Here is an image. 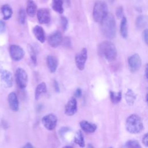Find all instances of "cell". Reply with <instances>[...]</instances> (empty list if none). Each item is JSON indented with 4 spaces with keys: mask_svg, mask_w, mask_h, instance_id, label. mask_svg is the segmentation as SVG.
Wrapping results in <instances>:
<instances>
[{
    "mask_svg": "<svg viewBox=\"0 0 148 148\" xmlns=\"http://www.w3.org/2000/svg\"><path fill=\"white\" fill-rule=\"evenodd\" d=\"M100 23L103 36L109 39H113L116 35V21L113 15L108 13Z\"/></svg>",
    "mask_w": 148,
    "mask_h": 148,
    "instance_id": "cell-1",
    "label": "cell"
},
{
    "mask_svg": "<svg viewBox=\"0 0 148 148\" xmlns=\"http://www.w3.org/2000/svg\"><path fill=\"white\" fill-rule=\"evenodd\" d=\"M99 55L108 61L114 60L117 57V50L114 45L109 40H105L99 44L98 48Z\"/></svg>",
    "mask_w": 148,
    "mask_h": 148,
    "instance_id": "cell-2",
    "label": "cell"
},
{
    "mask_svg": "<svg viewBox=\"0 0 148 148\" xmlns=\"http://www.w3.org/2000/svg\"><path fill=\"white\" fill-rule=\"evenodd\" d=\"M125 128L127 131L131 134L140 132L143 128V123L140 117L136 114H132L128 116L126 120Z\"/></svg>",
    "mask_w": 148,
    "mask_h": 148,
    "instance_id": "cell-3",
    "label": "cell"
},
{
    "mask_svg": "<svg viewBox=\"0 0 148 148\" xmlns=\"http://www.w3.org/2000/svg\"><path fill=\"white\" fill-rule=\"evenodd\" d=\"M108 14V8L103 1H97L95 3L92 10V17L97 23H101Z\"/></svg>",
    "mask_w": 148,
    "mask_h": 148,
    "instance_id": "cell-4",
    "label": "cell"
},
{
    "mask_svg": "<svg viewBox=\"0 0 148 148\" xmlns=\"http://www.w3.org/2000/svg\"><path fill=\"white\" fill-rule=\"evenodd\" d=\"M16 81L17 86L21 89L25 88L28 83V75L26 71L21 68H18L15 73Z\"/></svg>",
    "mask_w": 148,
    "mask_h": 148,
    "instance_id": "cell-5",
    "label": "cell"
},
{
    "mask_svg": "<svg viewBox=\"0 0 148 148\" xmlns=\"http://www.w3.org/2000/svg\"><path fill=\"white\" fill-rule=\"evenodd\" d=\"M128 65L130 70L132 72L138 71L142 65V60L139 55L135 53L130 56L128 58Z\"/></svg>",
    "mask_w": 148,
    "mask_h": 148,
    "instance_id": "cell-6",
    "label": "cell"
},
{
    "mask_svg": "<svg viewBox=\"0 0 148 148\" xmlns=\"http://www.w3.org/2000/svg\"><path fill=\"white\" fill-rule=\"evenodd\" d=\"M9 54L12 60L18 61L23 59L25 52L22 47L17 45H12L9 47Z\"/></svg>",
    "mask_w": 148,
    "mask_h": 148,
    "instance_id": "cell-7",
    "label": "cell"
},
{
    "mask_svg": "<svg viewBox=\"0 0 148 148\" xmlns=\"http://www.w3.org/2000/svg\"><path fill=\"white\" fill-rule=\"evenodd\" d=\"M75 63L77 68L80 71L84 69L85 64L87 59V50L86 48H83L80 53L75 56Z\"/></svg>",
    "mask_w": 148,
    "mask_h": 148,
    "instance_id": "cell-8",
    "label": "cell"
},
{
    "mask_svg": "<svg viewBox=\"0 0 148 148\" xmlns=\"http://www.w3.org/2000/svg\"><path fill=\"white\" fill-rule=\"evenodd\" d=\"M57 117L55 114L52 113L47 114L42 119V124L48 130H54L57 125Z\"/></svg>",
    "mask_w": 148,
    "mask_h": 148,
    "instance_id": "cell-9",
    "label": "cell"
},
{
    "mask_svg": "<svg viewBox=\"0 0 148 148\" xmlns=\"http://www.w3.org/2000/svg\"><path fill=\"white\" fill-rule=\"evenodd\" d=\"M37 18L40 24H45L50 22L51 15L47 8H40L36 12Z\"/></svg>",
    "mask_w": 148,
    "mask_h": 148,
    "instance_id": "cell-10",
    "label": "cell"
},
{
    "mask_svg": "<svg viewBox=\"0 0 148 148\" xmlns=\"http://www.w3.org/2000/svg\"><path fill=\"white\" fill-rule=\"evenodd\" d=\"M1 83L5 88H10L13 85V76L12 73L7 70H3L1 73Z\"/></svg>",
    "mask_w": 148,
    "mask_h": 148,
    "instance_id": "cell-11",
    "label": "cell"
},
{
    "mask_svg": "<svg viewBox=\"0 0 148 148\" xmlns=\"http://www.w3.org/2000/svg\"><path fill=\"white\" fill-rule=\"evenodd\" d=\"M63 38L61 33L56 31L51 34L48 38V43L50 46L56 48L59 46L62 42Z\"/></svg>",
    "mask_w": 148,
    "mask_h": 148,
    "instance_id": "cell-12",
    "label": "cell"
},
{
    "mask_svg": "<svg viewBox=\"0 0 148 148\" xmlns=\"http://www.w3.org/2000/svg\"><path fill=\"white\" fill-rule=\"evenodd\" d=\"M77 109V101L75 98L71 97L65 105V113L68 116H73L76 113Z\"/></svg>",
    "mask_w": 148,
    "mask_h": 148,
    "instance_id": "cell-13",
    "label": "cell"
},
{
    "mask_svg": "<svg viewBox=\"0 0 148 148\" xmlns=\"http://www.w3.org/2000/svg\"><path fill=\"white\" fill-rule=\"evenodd\" d=\"M8 101L10 109L14 112H17L19 109V102L16 94L11 92L8 97Z\"/></svg>",
    "mask_w": 148,
    "mask_h": 148,
    "instance_id": "cell-14",
    "label": "cell"
},
{
    "mask_svg": "<svg viewBox=\"0 0 148 148\" xmlns=\"http://www.w3.org/2000/svg\"><path fill=\"white\" fill-rule=\"evenodd\" d=\"M47 65L50 72H55L58 65V60L57 58L54 56H48L47 57Z\"/></svg>",
    "mask_w": 148,
    "mask_h": 148,
    "instance_id": "cell-15",
    "label": "cell"
},
{
    "mask_svg": "<svg viewBox=\"0 0 148 148\" xmlns=\"http://www.w3.org/2000/svg\"><path fill=\"white\" fill-rule=\"evenodd\" d=\"M33 34L35 35V38L40 42L44 43L46 40L45 33L43 28L40 25H35L33 29Z\"/></svg>",
    "mask_w": 148,
    "mask_h": 148,
    "instance_id": "cell-16",
    "label": "cell"
},
{
    "mask_svg": "<svg viewBox=\"0 0 148 148\" xmlns=\"http://www.w3.org/2000/svg\"><path fill=\"white\" fill-rule=\"evenodd\" d=\"M37 12V5L33 0H27L26 13L30 17H34Z\"/></svg>",
    "mask_w": 148,
    "mask_h": 148,
    "instance_id": "cell-17",
    "label": "cell"
},
{
    "mask_svg": "<svg viewBox=\"0 0 148 148\" xmlns=\"http://www.w3.org/2000/svg\"><path fill=\"white\" fill-rule=\"evenodd\" d=\"M80 126L84 132L87 133H92L97 129V125L95 124L91 123L86 120H83L80 122Z\"/></svg>",
    "mask_w": 148,
    "mask_h": 148,
    "instance_id": "cell-18",
    "label": "cell"
},
{
    "mask_svg": "<svg viewBox=\"0 0 148 148\" xmlns=\"http://www.w3.org/2000/svg\"><path fill=\"white\" fill-rule=\"evenodd\" d=\"M120 31L122 37L124 39H126L128 36V24L127 20L125 16H123L121 18Z\"/></svg>",
    "mask_w": 148,
    "mask_h": 148,
    "instance_id": "cell-19",
    "label": "cell"
},
{
    "mask_svg": "<svg viewBox=\"0 0 148 148\" xmlns=\"http://www.w3.org/2000/svg\"><path fill=\"white\" fill-rule=\"evenodd\" d=\"M1 12L3 14V18L5 20H9L12 16L13 10L12 8L8 4H5L1 7Z\"/></svg>",
    "mask_w": 148,
    "mask_h": 148,
    "instance_id": "cell-20",
    "label": "cell"
},
{
    "mask_svg": "<svg viewBox=\"0 0 148 148\" xmlns=\"http://www.w3.org/2000/svg\"><path fill=\"white\" fill-rule=\"evenodd\" d=\"M147 18L146 16L144 15H139L137 17L136 19L135 25L138 29H143L147 24Z\"/></svg>",
    "mask_w": 148,
    "mask_h": 148,
    "instance_id": "cell-21",
    "label": "cell"
},
{
    "mask_svg": "<svg viewBox=\"0 0 148 148\" xmlns=\"http://www.w3.org/2000/svg\"><path fill=\"white\" fill-rule=\"evenodd\" d=\"M46 91H47V87L45 83L42 82L40 84H39L36 86L35 91V99H38L40 95L43 93H45Z\"/></svg>",
    "mask_w": 148,
    "mask_h": 148,
    "instance_id": "cell-22",
    "label": "cell"
},
{
    "mask_svg": "<svg viewBox=\"0 0 148 148\" xmlns=\"http://www.w3.org/2000/svg\"><path fill=\"white\" fill-rule=\"evenodd\" d=\"M52 8L55 12L60 14L64 12L62 0H53Z\"/></svg>",
    "mask_w": 148,
    "mask_h": 148,
    "instance_id": "cell-23",
    "label": "cell"
},
{
    "mask_svg": "<svg viewBox=\"0 0 148 148\" xmlns=\"http://www.w3.org/2000/svg\"><path fill=\"white\" fill-rule=\"evenodd\" d=\"M125 98L129 105H132L136 99V94L131 89H128L125 94Z\"/></svg>",
    "mask_w": 148,
    "mask_h": 148,
    "instance_id": "cell-24",
    "label": "cell"
},
{
    "mask_svg": "<svg viewBox=\"0 0 148 148\" xmlns=\"http://www.w3.org/2000/svg\"><path fill=\"white\" fill-rule=\"evenodd\" d=\"M74 142L81 147H84L85 146L84 137L81 131H78L76 133L74 137Z\"/></svg>",
    "mask_w": 148,
    "mask_h": 148,
    "instance_id": "cell-25",
    "label": "cell"
},
{
    "mask_svg": "<svg viewBox=\"0 0 148 148\" xmlns=\"http://www.w3.org/2000/svg\"><path fill=\"white\" fill-rule=\"evenodd\" d=\"M109 94H110V100L112 103H117L121 101V91L116 92L114 91H110Z\"/></svg>",
    "mask_w": 148,
    "mask_h": 148,
    "instance_id": "cell-26",
    "label": "cell"
},
{
    "mask_svg": "<svg viewBox=\"0 0 148 148\" xmlns=\"http://www.w3.org/2000/svg\"><path fill=\"white\" fill-rule=\"evenodd\" d=\"M125 148H141V146L137 140H130L125 143Z\"/></svg>",
    "mask_w": 148,
    "mask_h": 148,
    "instance_id": "cell-27",
    "label": "cell"
},
{
    "mask_svg": "<svg viewBox=\"0 0 148 148\" xmlns=\"http://www.w3.org/2000/svg\"><path fill=\"white\" fill-rule=\"evenodd\" d=\"M26 19V14L25 12L24 9L21 8L18 11V20L20 24H24L25 22Z\"/></svg>",
    "mask_w": 148,
    "mask_h": 148,
    "instance_id": "cell-28",
    "label": "cell"
},
{
    "mask_svg": "<svg viewBox=\"0 0 148 148\" xmlns=\"http://www.w3.org/2000/svg\"><path fill=\"white\" fill-rule=\"evenodd\" d=\"M28 50H29L31 61H32V63L35 65L37 63V58H36V54L35 51L34 50V48L31 45H29Z\"/></svg>",
    "mask_w": 148,
    "mask_h": 148,
    "instance_id": "cell-29",
    "label": "cell"
},
{
    "mask_svg": "<svg viewBox=\"0 0 148 148\" xmlns=\"http://www.w3.org/2000/svg\"><path fill=\"white\" fill-rule=\"evenodd\" d=\"M61 22L62 25V28L64 31H66L68 28V20L67 18L65 16H61Z\"/></svg>",
    "mask_w": 148,
    "mask_h": 148,
    "instance_id": "cell-30",
    "label": "cell"
},
{
    "mask_svg": "<svg viewBox=\"0 0 148 148\" xmlns=\"http://www.w3.org/2000/svg\"><path fill=\"white\" fill-rule=\"evenodd\" d=\"M116 15L117 16V18H122L124 16H123V8L122 6H119L116 11Z\"/></svg>",
    "mask_w": 148,
    "mask_h": 148,
    "instance_id": "cell-31",
    "label": "cell"
},
{
    "mask_svg": "<svg viewBox=\"0 0 148 148\" xmlns=\"http://www.w3.org/2000/svg\"><path fill=\"white\" fill-rule=\"evenodd\" d=\"M143 39L146 45H147L148 43V31L147 29H145L143 32Z\"/></svg>",
    "mask_w": 148,
    "mask_h": 148,
    "instance_id": "cell-32",
    "label": "cell"
},
{
    "mask_svg": "<svg viewBox=\"0 0 148 148\" xmlns=\"http://www.w3.org/2000/svg\"><path fill=\"white\" fill-rule=\"evenodd\" d=\"M142 143L146 146L147 147L148 146V136L147 134H145L142 138Z\"/></svg>",
    "mask_w": 148,
    "mask_h": 148,
    "instance_id": "cell-33",
    "label": "cell"
},
{
    "mask_svg": "<svg viewBox=\"0 0 148 148\" xmlns=\"http://www.w3.org/2000/svg\"><path fill=\"white\" fill-rule=\"evenodd\" d=\"M5 23L3 21L0 20V33H2L5 31Z\"/></svg>",
    "mask_w": 148,
    "mask_h": 148,
    "instance_id": "cell-34",
    "label": "cell"
},
{
    "mask_svg": "<svg viewBox=\"0 0 148 148\" xmlns=\"http://www.w3.org/2000/svg\"><path fill=\"white\" fill-rule=\"evenodd\" d=\"M54 90H55L56 92H59L60 91V89L58 83L57 82V81L56 80H54Z\"/></svg>",
    "mask_w": 148,
    "mask_h": 148,
    "instance_id": "cell-35",
    "label": "cell"
},
{
    "mask_svg": "<svg viewBox=\"0 0 148 148\" xmlns=\"http://www.w3.org/2000/svg\"><path fill=\"white\" fill-rule=\"evenodd\" d=\"M82 90L80 88H78L76 89V91H75V95L76 97H77V98H79L82 96Z\"/></svg>",
    "mask_w": 148,
    "mask_h": 148,
    "instance_id": "cell-36",
    "label": "cell"
},
{
    "mask_svg": "<svg viewBox=\"0 0 148 148\" xmlns=\"http://www.w3.org/2000/svg\"><path fill=\"white\" fill-rule=\"evenodd\" d=\"M64 46H69V45H71V42H70V40L69 38H65L64 39Z\"/></svg>",
    "mask_w": 148,
    "mask_h": 148,
    "instance_id": "cell-37",
    "label": "cell"
},
{
    "mask_svg": "<svg viewBox=\"0 0 148 148\" xmlns=\"http://www.w3.org/2000/svg\"><path fill=\"white\" fill-rule=\"evenodd\" d=\"M23 148H35L34 146L30 143H27L23 147Z\"/></svg>",
    "mask_w": 148,
    "mask_h": 148,
    "instance_id": "cell-38",
    "label": "cell"
},
{
    "mask_svg": "<svg viewBox=\"0 0 148 148\" xmlns=\"http://www.w3.org/2000/svg\"><path fill=\"white\" fill-rule=\"evenodd\" d=\"M148 66H147V64H146V68H145V77L146 79H147L148 78Z\"/></svg>",
    "mask_w": 148,
    "mask_h": 148,
    "instance_id": "cell-39",
    "label": "cell"
},
{
    "mask_svg": "<svg viewBox=\"0 0 148 148\" xmlns=\"http://www.w3.org/2000/svg\"><path fill=\"white\" fill-rule=\"evenodd\" d=\"M87 148H94V146H92V145H91V143H89L88 145H87Z\"/></svg>",
    "mask_w": 148,
    "mask_h": 148,
    "instance_id": "cell-40",
    "label": "cell"
},
{
    "mask_svg": "<svg viewBox=\"0 0 148 148\" xmlns=\"http://www.w3.org/2000/svg\"><path fill=\"white\" fill-rule=\"evenodd\" d=\"M62 148H73V147H72L71 146H65L63 147Z\"/></svg>",
    "mask_w": 148,
    "mask_h": 148,
    "instance_id": "cell-41",
    "label": "cell"
},
{
    "mask_svg": "<svg viewBox=\"0 0 148 148\" xmlns=\"http://www.w3.org/2000/svg\"><path fill=\"white\" fill-rule=\"evenodd\" d=\"M2 71V66L1 65V64L0 63V73H1Z\"/></svg>",
    "mask_w": 148,
    "mask_h": 148,
    "instance_id": "cell-42",
    "label": "cell"
},
{
    "mask_svg": "<svg viewBox=\"0 0 148 148\" xmlns=\"http://www.w3.org/2000/svg\"><path fill=\"white\" fill-rule=\"evenodd\" d=\"M146 102L147 101V94H146Z\"/></svg>",
    "mask_w": 148,
    "mask_h": 148,
    "instance_id": "cell-43",
    "label": "cell"
},
{
    "mask_svg": "<svg viewBox=\"0 0 148 148\" xmlns=\"http://www.w3.org/2000/svg\"><path fill=\"white\" fill-rule=\"evenodd\" d=\"M109 1H110V2H114V0H109Z\"/></svg>",
    "mask_w": 148,
    "mask_h": 148,
    "instance_id": "cell-44",
    "label": "cell"
},
{
    "mask_svg": "<svg viewBox=\"0 0 148 148\" xmlns=\"http://www.w3.org/2000/svg\"><path fill=\"white\" fill-rule=\"evenodd\" d=\"M110 148H112V147H110Z\"/></svg>",
    "mask_w": 148,
    "mask_h": 148,
    "instance_id": "cell-45",
    "label": "cell"
}]
</instances>
